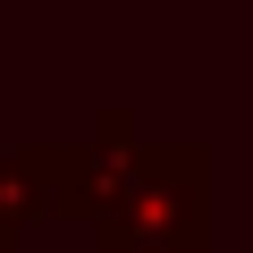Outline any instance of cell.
<instances>
[{"instance_id":"7a4b0ae2","label":"cell","mask_w":253,"mask_h":253,"mask_svg":"<svg viewBox=\"0 0 253 253\" xmlns=\"http://www.w3.org/2000/svg\"><path fill=\"white\" fill-rule=\"evenodd\" d=\"M42 169H51V152H17V161H0V253H17L34 203H59V186H51Z\"/></svg>"},{"instance_id":"6da1fadb","label":"cell","mask_w":253,"mask_h":253,"mask_svg":"<svg viewBox=\"0 0 253 253\" xmlns=\"http://www.w3.org/2000/svg\"><path fill=\"white\" fill-rule=\"evenodd\" d=\"M59 203L101 236V253H203L211 236V161L203 152H68Z\"/></svg>"}]
</instances>
